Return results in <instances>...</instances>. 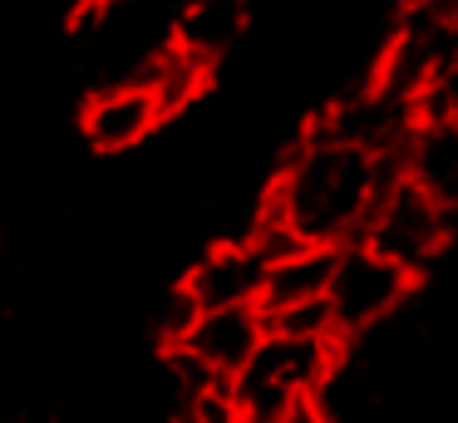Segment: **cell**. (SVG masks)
Here are the masks:
<instances>
[{
	"mask_svg": "<svg viewBox=\"0 0 458 423\" xmlns=\"http://www.w3.org/2000/svg\"><path fill=\"white\" fill-rule=\"evenodd\" d=\"M242 35H247V0H188L168 30L173 45L202 59L208 69H217Z\"/></svg>",
	"mask_w": 458,
	"mask_h": 423,
	"instance_id": "ba28073f",
	"label": "cell"
},
{
	"mask_svg": "<svg viewBox=\"0 0 458 423\" xmlns=\"http://www.w3.org/2000/svg\"><path fill=\"white\" fill-rule=\"evenodd\" d=\"M345 344L335 334H286L271 330L261 340L257 360L232 379L242 423H291L301 409L320 403V393L335 379V364Z\"/></svg>",
	"mask_w": 458,
	"mask_h": 423,
	"instance_id": "7a4b0ae2",
	"label": "cell"
},
{
	"mask_svg": "<svg viewBox=\"0 0 458 423\" xmlns=\"http://www.w3.org/2000/svg\"><path fill=\"white\" fill-rule=\"evenodd\" d=\"M394 177H404V157H379L306 128V138L271 177L261 216L281 222L306 246H350L365 236L369 212Z\"/></svg>",
	"mask_w": 458,
	"mask_h": 423,
	"instance_id": "6da1fadb",
	"label": "cell"
},
{
	"mask_svg": "<svg viewBox=\"0 0 458 423\" xmlns=\"http://www.w3.org/2000/svg\"><path fill=\"white\" fill-rule=\"evenodd\" d=\"M335 261H340V246H296L291 256L271 261L261 310L281 315V310H301V305L326 300L330 281H335Z\"/></svg>",
	"mask_w": 458,
	"mask_h": 423,
	"instance_id": "9c48e42d",
	"label": "cell"
},
{
	"mask_svg": "<svg viewBox=\"0 0 458 423\" xmlns=\"http://www.w3.org/2000/svg\"><path fill=\"white\" fill-rule=\"evenodd\" d=\"M163 118L168 114H163V104L153 98V89L143 79H114V84L94 89L84 98L80 133L94 153H129V148L148 143Z\"/></svg>",
	"mask_w": 458,
	"mask_h": 423,
	"instance_id": "8992f818",
	"label": "cell"
},
{
	"mask_svg": "<svg viewBox=\"0 0 458 423\" xmlns=\"http://www.w3.org/2000/svg\"><path fill=\"white\" fill-rule=\"evenodd\" d=\"M129 79H143V84L153 89V98L163 104V114L173 118V114H182V108H188L202 89H208L212 69L202 64V59H192L188 49H178L173 39H163V45L143 59L139 74H129Z\"/></svg>",
	"mask_w": 458,
	"mask_h": 423,
	"instance_id": "8fae6325",
	"label": "cell"
},
{
	"mask_svg": "<svg viewBox=\"0 0 458 423\" xmlns=\"http://www.w3.org/2000/svg\"><path fill=\"white\" fill-rule=\"evenodd\" d=\"M271 334L267 310L261 305H242V310H202L198 325L173 344V374L182 389H208V384H232L251 360H257L261 340Z\"/></svg>",
	"mask_w": 458,
	"mask_h": 423,
	"instance_id": "277c9868",
	"label": "cell"
},
{
	"mask_svg": "<svg viewBox=\"0 0 458 423\" xmlns=\"http://www.w3.org/2000/svg\"><path fill=\"white\" fill-rule=\"evenodd\" d=\"M104 5H123V0H104Z\"/></svg>",
	"mask_w": 458,
	"mask_h": 423,
	"instance_id": "7c38bea8",
	"label": "cell"
},
{
	"mask_svg": "<svg viewBox=\"0 0 458 423\" xmlns=\"http://www.w3.org/2000/svg\"><path fill=\"white\" fill-rule=\"evenodd\" d=\"M267 271L271 261L257 251V241H217L192 261L182 275V291L192 295L198 310H242V305H261L267 295Z\"/></svg>",
	"mask_w": 458,
	"mask_h": 423,
	"instance_id": "52a82bcc",
	"label": "cell"
},
{
	"mask_svg": "<svg viewBox=\"0 0 458 423\" xmlns=\"http://www.w3.org/2000/svg\"><path fill=\"white\" fill-rule=\"evenodd\" d=\"M404 177H414L444 212H458V123H419L404 148Z\"/></svg>",
	"mask_w": 458,
	"mask_h": 423,
	"instance_id": "30bf717a",
	"label": "cell"
},
{
	"mask_svg": "<svg viewBox=\"0 0 458 423\" xmlns=\"http://www.w3.org/2000/svg\"><path fill=\"white\" fill-rule=\"evenodd\" d=\"M448 216L454 212H444L414 177H394L369 212V226L360 241L375 246L389 261L409 266L414 275H424L448 246Z\"/></svg>",
	"mask_w": 458,
	"mask_h": 423,
	"instance_id": "5b68a950",
	"label": "cell"
},
{
	"mask_svg": "<svg viewBox=\"0 0 458 423\" xmlns=\"http://www.w3.org/2000/svg\"><path fill=\"white\" fill-rule=\"evenodd\" d=\"M419 275L409 266L379 256L375 246L365 241H350L340 246V261H335V281H330V320H335L340 340H360V334L379 330L385 320H394L404 310V300L414 295Z\"/></svg>",
	"mask_w": 458,
	"mask_h": 423,
	"instance_id": "3957f363",
	"label": "cell"
}]
</instances>
